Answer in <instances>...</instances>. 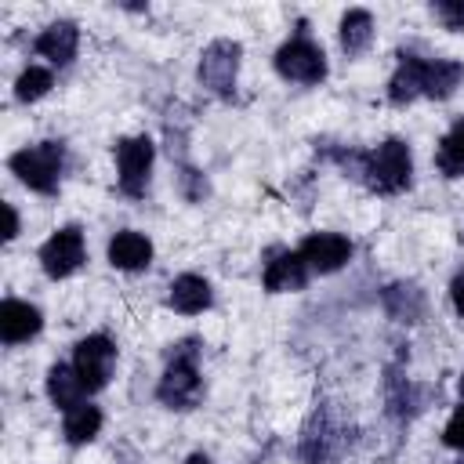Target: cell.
<instances>
[{
  "mask_svg": "<svg viewBox=\"0 0 464 464\" xmlns=\"http://www.w3.org/2000/svg\"><path fill=\"white\" fill-rule=\"evenodd\" d=\"M47 91H51V72L40 69V65H29V69L18 76V83H14V98H18V102H36V98H44Z\"/></svg>",
  "mask_w": 464,
  "mask_h": 464,
  "instance_id": "22",
  "label": "cell"
},
{
  "mask_svg": "<svg viewBox=\"0 0 464 464\" xmlns=\"http://www.w3.org/2000/svg\"><path fill=\"white\" fill-rule=\"evenodd\" d=\"M308 283V265L301 254L294 250H279L268 265H265V286L272 294H283V290H301Z\"/></svg>",
  "mask_w": 464,
  "mask_h": 464,
  "instance_id": "11",
  "label": "cell"
},
{
  "mask_svg": "<svg viewBox=\"0 0 464 464\" xmlns=\"http://www.w3.org/2000/svg\"><path fill=\"white\" fill-rule=\"evenodd\" d=\"M297 254H301L304 265L315 268V272H337V268L352 257V243H348L341 232H312V236L301 243Z\"/></svg>",
  "mask_w": 464,
  "mask_h": 464,
  "instance_id": "9",
  "label": "cell"
},
{
  "mask_svg": "<svg viewBox=\"0 0 464 464\" xmlns=\"http://www.w3.org/2000/svg\"><path fill=\"white\" fill-rule=\"evenodd\" d=\"M170 304H174L178 312H185V315L203 312V308L210 304V283H207L203 276H192V272L178 276V279L170 283Z\"/></svg>",
  "mask_w": 464,
  "mask_h": 464,
  "instance_id": "15",
  "label": "cell"
},
{
  "mask_svg": "<svg viewBox=\"0 0 464 464\" xmlns=\"http://www.w3.org/2000/svg\"><path fill=\"white\" fill-rule=\"evenodd\" d=\"M410 174H413V160H410L406 141L399 138H388L373 152L362 156V181L381 196L402 192L410 185Z\"/></svg>",
  "mask_w": 464,
  "mask_h": 464,
  "instance_id": "1",
  "label": "cell"
},
{
  "mask_svg": "<svg viewBox=\"0 0 464 464\" xmlns=\"http://www.w3.org/2000/svg\"><path fill=\"white\" fill-rule=\"evenodd\" d=\"M47 395H51V402H54L58 410H72V406H80L83 384H80L76 370L65 366V362H54V366L47 370Z\"/></svg>",
  "mask_w": 464,
  "mask_h": 464,
  "instance_id": "17",
  "label": "cell"
},
{
  "mask_svg": "<svg viewBox=\"0 0 464 464\" xmlns=\"http://www.w3.org/2000/svg\"><path fill=\"white\" fill-rule=\"evenodd\" d=\"M116 167H120V188L127 196H141L149 185V167H152V141L145 134L123 138L116 145Z\"/></svg>",
  "mask_w": 464,
  "mask_h": 464,
  "instance_id": "7",
  "label": "cell"
},
{
  "mask_svg": "<svg viewBox=\"0 0 464 464\" xmlns=\"http://www.w3.org/2000/svg\"><path fill=\"white\" fill-rule=\"evenodd\" d=\"M109 261L116 268H123V272H138V268H145L152 261V243L141 232H130V228L116 232L109 239Z\"/></svg>",
  "mask_w": 464,
  "mask_h": 464,
  "instance_id": "12",
  "label": "cell"
},
{
  "mask_svg": "<svg viewBox=\"0 0 464 464\" xmlns=\"http://www.w3.org/2000/svg\"><path fill=\"white\" fill-rule=\"evenodd\" d=\"M4 214H7V232H4V239H14V236H18V214H14L11 203H4Z\"/></svg>",
  "mask_w": 464,
  "mask_h": 464,
  "instance_id": "26",
  "label": "cell"
},
{
  "mask_svg": "<svg viewBox=\"0 0 464 464\" xmlns=\"http://www.w3.org/2000/svg\"><path fill=\"white\" fill-rule=\"evenodd\" d=\"M40 326H44L40 308H33L29 301L7 297V301L0 304V337H4V344H22V341L36 337Z\"/></svg>",
  "mask_w": 464,
  "mask_h": 464,
  "instance_id": "10",
  "label": "cell"
},
{
  "mask_svg": "<svg viewBox=\"0 0 464 464\" xmlns=\"http://www.w3.org/2000/svg\"><path fill=\"white\" fill-rule=\"evenodd\" d=\"M98 428H102V410H98V406L80 402V406L65 410V424H62V431H65V439H69L72 446L91 442V439L98 435Z\"/></svg>",
  "mask_w": 464,
  "mask_h": 464,
  "instance_id": "19",
  "label": "cell"
},
{
  "mask_svg": "<svg viewBox=\"0 0 464 464\" xmlns=\"http://www.w3.org/2000/svg\"><path fill=\"white\" fill-rule=\"evenodd\" d=\"M464 69L457 62H446V58H435V62H424L420 69V94L424 98H450L460 83Z\"/></svg>",
  "mask_w": 464,
  "mask_h": 464,
  "instance_id": "14",
  "label": "cell"
},
{
  "mask_svg": "<svg viewBox=\"0 0 464 464\" xmlns=\"http://www.w3.org/2000/svg\"><path fill=\"white\" fill-rule=\"evenodd\" d=\"M185 464H210V460H207V457H203V453H192V457H188V460H185Z\"/></svg>",
  "mask_w": 464,
  "mask_h": 464,
  "instance_id": "27",
  "label": "cell"
},
{
  "mask_svg": "<svg viewBox=\"0 0 464 464\" xmlns=\"http://www.w3.org/2000/svg\"><path fill=\"white\" fill-rule=\"evenodd\" d=\"M460 395H464V377H460Z\"/></svg>",
  "mask_w": 464,
  "mask_h": 464,
  "instance_id": "28",
  "label": "cell"
},
{
  "mask_svg": "<svg viewBox=\"0 0 464 464\" xmlns=\"http://www.w3.org/2000/svg\"><path fill=\"white\" fill-rule=\"evenodd\" d=\"M76 44H80V29L72 22H51L40 36H36V51L44 58H51L54 65H65L76 58Z\"/></svg>",
  "mask_w": 464,
  "mask_h": 464,
  "instance_id": "13",
  "label": "cell"
},
{
  "mask_svg": "<svg viewBox=\"0 0 464 464\" xmlns=\"http://www.w3.org/2000/svg\"><path fill=\"white\" fill-rule=\"evenodd\" d=\"M420 69H424L420 58L402 54V62H399V69H395V76L388 83V102L392 105H406V102H413L420 94Z\"/></svg>",
  "mask_w": 464,
  "mask_h": 464,
  "instance_id": "18",
  "label": "cell"
},
{
  "mask_svg": "<svg viewBox=\"0 0 464 464\" xmlns=\"http://www.w3.org/2000/svg\"><path fill=\"white\" fill-rule=\"evenodd\" d=\"M450 297H453V308L464 315V272H460V276L450 283Z\"/></svg>",
  "mask_w": 464,
  "mask_h": 464,
  "instance_id": "25",
  "label": "cell"
},
{
  "mask_svg": "<svg viewBox=\"0 0 464 464\" xmlns=\"http://www.w3.org/2000/svg\"><path fill=\"white\" fill-rule=\"evenodd\" d=\"M62 167H65V149L58 141H40V145H29L22 152L11 156V170L33 188V192H58V181H62Z\"/></svg>",
  "mask_w": 464,
  "mask_h": 464,
  "instance_id": "2",
  "label": "cell"
},
{
  "mask_svg": "<svg viewBox=\"0 0 464 464\" xmlns=\"http://www.w3.org/2000/svg\"><path fill=\"white\" fill-rule=\"evenodd\" d=\"M370 40H373V14L362 11V7H352L341 18V47L348 54H359V51H366Z\"/></svg>",
  "mask_w": 464,
  "mask_h": 464,
  "instance_id": "20",
  "label": "cell"
},
{
  "mask_svg": "<svg viewBox=\"0 0 464 464\" xmlns=\"http://www.w3.org/2000/svg\"><path fill=\"white\" fill-rule=\"evenodd\" d=\"M160 402L174 406V410H188L196 399H199V373H196V348L192 341L178 344V352L170 355L163 377H160V388H156Z\"/></svg>",
  "mask_w": 464,
  "mask_h": 464,
  "instance_id": "3",
  "label": "cell"
},
{
  "mask_svg": "<svg viewBox=\"0 0 464 464\" xmlns=\"http://www.w3.org/2000/svg\"><path fill=\"white\" fill-rule=\"evenodd\" d=\"M435 163L446 178H460L464 174V120L450 127V134L439 141V152H435Z\"/></svg>",
  "mask_w": 464,
  "mask_h": 464,
  "instance_id": "21",
  "label": "cell"
},
{
  "mask_svg": "<svg viewBox=\"0 0 464 464\" xmlns=\"http://www.w3.org/2000/svg\"><path fill=\"white\" fill-rule=\"evenodd\" d=\"M442 439H446V446H453V450H464V406H457V413L450 417V424H446Z\"/></svg>",
  "mask_w": 464,
  "mask_h": 464,
  "instance_id": "24",
  "label": "cell"
},
{
  "mask_svg": "<svg viewBox=\"0 0 464 464\" xmlns=\"http://www.w3.org/2000/svg\"><path fill=\"white\" fill-rule=\"evenodd\" d=\"M384 308L399 323H417L424 315V294L413 283H392L384 290Z\"/></svg>",
  "mask_w": 464,
  "mask_h": 464,
  "instance_id": "16",
  "label": "cell"
},
{
  "mask_svg": "<svg viewBox=\"0 0 464 464\" xmlns=\"http://www.w3.org/2000/svg\"><path fill=\"white\" fill-rule=\"evenodd\" d=\"M239 44L236 40H214L199 58V80L214 94H232L236 72H239Z\"/></svg>",
  "mask_w": 464,
  "mask_h": 464,
  "instance_id": "6",
  "label": "cell"
},
{
  "mask_svg": "<svg viewBox=\"0 0 464 464\" xmlns=\"http://www.w3.org/2000/svg\"><path fill=\"white\" fill-rule=\"evenodd\" d=\"M435 14L446 22V29H464V0H439Z\"/></svg>",
  "mask_w": 464,
  "mask_h": 464,
  "instance_id": "23",
  "label": "cell"
},
{
  "mask_svg": "<svg viewBox=\"0 0 464 464\" xmlns=\"http://www.w3.org/2000/svg\"><path fill=\"white\" fill-rule=\"evenodd\" d=\"M112 362H116V348H112V341H109L105 334L83 337V341L76 344V352H72V370H76L83 392L105 388L109 377H112Z\"/></svg>",
  "mask_w": 464,
  "mask_h": 464,
  "instance_id": "5",
  "label": "cell"
},
{
  "mask_svg": "<svg viewBox=\"0 0 464 464\" xmlns=\"http://www.w3.org/2000/svg\"><path fill=\"white\" fill-rule=\"evenodd\" d=\"M276 69L283 80H297V83H319L326 76V54L319 44H312L308 36H294L276 51Z\"/></svg>",
  "mask_w": 464,
  "mask_h": 464,
  "instance_id": "4",
  "label": "cell"
},
{
  "mask_svg": "<svg viewBox=\"0 0 464 464\" xmlns=\"http://www.w3.org/2000/svg\"><path fill=\"white\" fill-rule=\"evenodd\" d=\"M40 265L51 279H65L83 265V236L80 228H58L44 246H40Z\"/></svg>",
  "mask_w": 464,
  "mask_h": 464,
  "instance_id": "8",
  "label": "cell"
}]
</instances>
